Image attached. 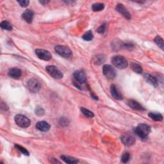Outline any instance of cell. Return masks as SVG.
I'll return each mask as SVG.
<instances>
[{
	"label": "cell",
	"mask_w": 164,
	"mask_h": 164,
	"mask_svg": "<svg viewBox=\"0 0 164 164\" xmlns=\"http://www.w3.org/2000/svg\"><path fill=\"white\" fill-rule=\"evenodd\" d=\"M135 134L142 140H145L148 139V137L151 132V127L146 124H139L135 129Z\"/></svg>",
	"instance_id": "1"
},
{
	"label": "cell",
	"mask_w": 164,
	"mask_h": 164,
	"mask_svg": "<svg viewBox=\"0 0 164 164\" xmlns=\"http://www.w3.org/2000/svg\"><path fill=\"white\" fill-rule=\"evenodd\" d=\"M112 63L114 66L119 69H123L128 66V62L124 57L120 55L115 56L112 58Z\"/></svg>",
	"instance_id": "2"
},
{
	"label": "cell",
	"mask_w": 164,
	"mask_h": 164,
	"mask_svg": "<svg viewBox=\"0 0 164 164\" xmlns=\"http://www.w3.org/2000/svg\"><path fill=\"white\" fill-rule=\"evenodd\" d=\"M55 50L59 55L64 58H70L72 53L68 47L61 45H57L55 47Z\"/></svg>",
	"instance_id": "3"
},
{
	"label": "cell",
	"mask_w": 164,
	"mask_h": 164,
	"mask_svg": "<svg viewBox=\"0 0 164 164\" xmlns=\"http://www.w3.org/2000/svg\"><path fill=\"white\" fill-rule=\"evenodd\" d=\"M15 122L16 124L18 126L23 128H27L30 125V119L26 117V116L23 115L18 114L15 116Z\"/></svg>",
	"instance_id": "4"
},
{
	"label": "cell",
	"mask_w": 164,
	"mask_h": 164,
	"mask_svg": "<svg viewBox=\"0 0 164 164\" xmlns=\"http://www.w3.org/2000/svg\"><path fill=\"white\" fill-rule=\"evenodd\" d=\"M41 85L39 81L35 78L30 79L27 83V88L32 93H36L39 91Z\"/></svg>",
	"instance_id": "5"
},
{
	"label": "cell",
	"mask_w": 164,
	"mask_h": 164,
	"mask_svg": "<svg viewBox=\"0 0 164 164\" xmlns=\"http://www.w3.org/2000/svg\"><path fill=\"white\" fill-rule=\"evenodd\" d=\"M48 74L55 79H61L63 78V73L55 66H48L46 67Z\"/></svg>",
	"instance_id": "6"
},
{
	"label": "cell",
	"mask_w": 164,
	"mask_h": 164,
	"mask_svg": "<svg viewBox=\"0 0 164 164\" xmlns=\"http://www.w3.org/2000/svg\"><path fill=\"white\" fill-rule=\"evenodd\" d=\"M103 73L106 78L113 80L116 76V71L115 69L110 65H105L103 67Z\"/></svg>",
	"instance_id": "7"
},
{
	"label": "cell",
	"mask_w": 164,
	"mask_h": 164,
	"mask_svg": "<svg viewBox=\"0 0 164 164\" xmlns=\"http://www.w3.org/2000/svg\"><path fill=\"white\" fill-rule=\"evenodd\" d=\"M73 77H74L76 83L80 84H83L87 81V77H86L85 73L81 70H78L75 71L73 74Z\"/></svg>",
	"instance_id": "8"
},
{
	"label": "cell",
	"mask_w": 164,
	"mask_h": 164,
	"mask_svg": "<svg viewBox=\"0 0 164 164\" xmlns=\"http://www.w3.org/2000/svg\"><path fill=\"white\" fill-rule=\"evenodd\" d=\"M35 53L38 58L42 60H46V61L49 60L52 58L51 54L48 51L43 49H37L35 50Z\"/></svg>",
	"instance_id": "9"
},
{
	"label": "cell",
	"mask_w": 164,
	"mask_h": 164,
	"mask_svg": "<svg viewBox=\"0 0 164 164\" xmlns=\"http://www.w3.org/2000/svg\"><path fill=\"white\" fill-rule=\"evenodd\" d=\"M115 9L117 12H119L123 16H124L126 19H131L130 13L128 12V10L126 9V7H125L123 5V4H120V3L117 4V6H116Z\"/></svg>",
	"instance_id": "10"
},
{
	"label": "cell",
	"mask_w": 164,
	"mask_h": 164,
	"mask_svg": "<svg viewBox=\"0 0 164 164\" xmlns=\"http://www.w3.org/2000/svg\"><path fill=\"white\" fill-rule=\"evenodd\" d=\"M121 141L126 146H131L135 144V139L131 135H124L121 137Z\"/></svg>",
	"instance_id": "11"
},
{
	"label": "cell",
	"mask_w": 164,
	"mask_h": 164,
	"mask_svg": "<svg viewBox=\"0 0 164 164\" xmlns=\"http://www.w3.org/2000/svg\"><path fill=\"white\" fill-rule=\"evenodd\" d=\"M8 75L12 78L19 79L20 78L21 75H22V72L18 68H12L8 71Z\"/></svg>",
	"instance_id": "12"
},
{
	"label": "cell",
	"mask_w": 164,
	"mask_h": 164,
	"mask_svg": "<svg viewBox=\"0 0 164 164\" xmlns=\"http://www.w3.org/2000/svg\"><path fill=\"white\" fill-rule=\"evenodd\" d=\"M36 128L41 131L46 132L49 130L50 125L46 121H39L36 124Z\"/></svg>",
	"instance_id": "13"
},
{
	"label": "cell",
	"mask_w": 164,
	"mask_h": 164,
	"mask_svg": "<svg viewBox=\"0 0 164 164\" xmlns=\"http://www.w3.org/2000/svg\"><path fill=\"white\" fill-rule=\"evenodd\" d=\"M22 18L28 23H32L33 18V12L30 10H26L22 14Z\"/></svg>",
	"instance_id": "14"
},
{
	"label": "cell",
	"mask_w": 164,
	"mask_h": 164,
	"mask_svg": "<svg viewBox=\"0 0 164 164\" xmlns=\"http://www.w3.org/2000/svg\"><path fill=\"white\" fill-rule=\"evenodd\" d=\"M144 78H145V80H146V81L149 83V84H151V85H153L154 87H158V81L154 77H153V76H151V75L149 74H144Z\"/></svg>",
	"instance_id": "15"
},
{
	"label": "cell",
	"mask_w": 164,
	"mask_h": 164,
	"mask_svg": "<svg viewBox=\"0 0 164 164\" xmlns=\"http://www.w3.org/2000/svg\"><path fill=\"white\" fill-rule=\"evenodd\" d=\"M128 105L129 107H131V109L136 110H144V109L140 103L137 102L135 100H130L128 101Z\"/></svg>",
	"instance_id": "16"
},
{
	"label": "cell",
	"mask_w": 164,
	"mask_h": 164,
	"mask_svg": "<svg viewBox=\"0 0 164 164\" xmlns=\"http://www.w3.org/2000/svg\"><path fill=\"white\" fill-rule=\"evenodd\" d=\"M110 92H111V95L112 96V97H113L114 99H115V100H120L123 99L122 95L118 92V90H117V88H116L115 85H112L111 86Z\"/></svg>",
	"instance_id": "17"
},
{
	"label": "cell",
	"mask_w": 164,
	"mask_h": 164,
	"mask_svg": "<svg viewBox=\"0 0 164 164\" xmlns=\"http://www.w3.org/2000/svg\"><path fill=\"white\" fill-rule=\"evenodd\" d=\"M60 158H61V159L63 161H64L66 163H70V164H73V163H78V160L75 158H73V157H69V156H66V155H62V156L60 157Z\"/></svg>",
	"instance_id": "18"
},
{
	"label": "cell",
	"mask_w": 164,
	"mask_h": 164,
	"mask_svg": "<svg viewBox=\"0 0 164 164\" xmlns=\"http://www.w3.org/2000/svg\"><path fill=\"white\" fill-rule=\"evenodd\" d=\"M149 117H150L155 121H161L163 120V116L162 114L159 113H154V112H150L148 114Z\"/></svg>",
	"instance_id": "19"
},
{
	"label": "cell",
	"mask_w": 164,
	"mask_h": 164,
	"mask_svg": "<svg viewBox=\"0 0 164 164\" xmlns=\"http://www.w3.org/2000/svg\"><path fill=\"white\" fill-rule=\"evenodd\" d=\"M105 8V5L101 3H94L92 6V9L94 12H99L101 11Z\"/></svg>",
	"instance_id": "20"
},
{
	"label": "cell",
	"mask_w": 164,
	"mask_h": 164,
	"mask_svg": "<svg viewBox=\"0 0 164 164\" xmlns=\"http://www.w3.org/2000/svg\"><path fill=\"white\" fill-rule=\"evenodd\" d=\"M131 69L135 72L137 74H141L142 72V67L140 66L139 64H136V63H131Z\"/></svg>",
	"instance_id": "21"
},
{
	"label": "cell",
	"mask_w": 164,
	"mask_h": 164,
	"mask_svg": "<svg viewBox=\"0 0 164 164\" xmlns=\"http://www.w3.org/2000/svg\"><path fill=\"white\" fill-rule=\"evenodd\" d=\"M0 26H1V28H3V30H8V31H10V30H12V24L7 21H2V22L1 23V24H0Z\"/></svg>",
	"instance_id": "22"
},
{
	"label": "cell",
	"mask_w": 164,
	"mask_h": 164,
	"mask_svg": "<svg viewBox=\"0 0 164 164\" xmlns=\"http://www.w3.org/2000/svg\"><path fill=\"white\" fill-rule=\"evenodd\" d=\"M80 110H81V112H82V114H83L84 115H85L87 117L92 118L94 116V114H93V112H92L91 111H90L89 110L85 109V108L81 107Z\"/></svg>",
	"instance_id": "23"
},
{
	"label": "cell",
	"mask_w": 164,
	"mask_h": 164,
	"mask_svg": "<svg viewBox=\"0 0 164 164\" xmlns=\"http://www.w3.org/2000/svg\"><path fill=\"white\" fill-rule=\"evenodd\" d=\"M93 37H94V35H93V33H92L91 30H89L88 32H86L84 35L82 36L83 39L85 41H90L92 40Z\"/></svg>",
	"instance_id": "24"
},
{
	"label": "cell",
	"mask_w": 164,
	"mask_h": 164,
	"mask_svg": "<svg viewBox=\"0 0 164 164\" xmlns=\"http://www.w3.org/2000/svg\"><path fill=\"white\" fill-rule=\"evenodd\" d=\"M105 60V57H103V55H98L94 57V62L97 65H100L102 63L104 62Z\"/></svg>",
	"instance_id": "25"
},
{
	"label": "cell",
	"mask_w": 164,
	"mask_h": 164,
	"mask_svg": "<svg viewBox=\"0 0 164 164\" xmlns=\"http://www.w3.org/2000/svg\"><path fill=\"white\" fill-rule=\"evenodd\" d=\"M154 42L158 46V47H160L162 50H163V40L162 37L160 36H157L154 38Z\"/></svg>",
	"instance_id": "26"
},
{
	"label": "cell",
	"mask_w": 164,
	"mask_h": 164,
	"mask_svg": "<svg viewBox=\"0 0 164 164\" xmlns=\"http://www.w3.org/2000/svg\"><path fill=\"white\" fill-rule=\"evenodd\" d=\"M15 147L19 151H21V153H22L23 154L27 155V156H28V155H29V152L28 151L27 149H25L24 148H23V146L18 145V144H16Z\"/></svg>",
	"instance_id": "27"
},
{
	"label": "cell",
	"mask_w": 164,
	"mask_h": 164,
	"mask_svg": "<svg viewBox=\"0 0 164 164\" xmlns=\"http://www.w3.org/2000/svg\"><path fill=\"white\" fill-rule=\"evenodd\" d=\"M129 158H130V154H129V153L126 152L123 154L121 157V161L123 163H127L129 160Z\"/></svg>",
	"instance_id": "28"
},
{
	"label": "cell",
	"mask_w": 164,
	"mask_h": 164,
	"mask_svg": "<svg viewBox=\"0 0 164 164\" xmlns=\"http://www.w3.org/2000/svg\"><path fill=\"white\" fill-rule=\"evenodd\" d=\"M35 114L37 115L38 116H42L44 115V113H45V111L44 110L42 109V107H40V106H37L36 108V109L35 110Z\"/></svg>",
	"instance_id": "29"
},
{
	"label": "cell",
	"mask_w": 164,
	"mask_h": 164,
	"mask_svg": "<svg viewBox=\"0 0 164 164\" xmlns=\"http://www.w3.org/2000/svg\"><path fill=\"white\" fill-rule=\"evenodd\" d=\"M69 123V120L67 118L62 117V118H60V119L59 120V124L62 126H67Z\"/></svg>",
	"instance_id": "30"
},
{
	"label": "cell",
	"mask_w": 164,
	"mask_h": 164,
	"mask_svg": "<svg viewBox=\"0 0 164 164\" xmlns=\"http://www.w3.org/2000/svg\"><path fill=\"white\" fill-rule=\"evenodd\" d=\"M18 3L22 7H27L30 3V1L28 0H22V1H18Z\"/></svg>",
	"instance_id": "31"
},
{
	"label": "cell",
	"mask_w": 164,
	"mask_h": 164,
	"mask_svg": "<svg viewBox=\"0 0 164 164\" xmlns=\"http://www.w3.org/2000/svg\"><path fill=\"white\" fill-rule=\"evenodd\" d=\"M105 29H106V23H103L102 25H101V27L98 28L97 32L99 33H103L105 31Z\"/></svg>",
	"instance_id": "32"
},
{
	"label": "cell",
	"mask_w": 164,
	"mask_h": 164,
	"mask_svg": "<svg viewBox=\"0 0 164 164\" xmlns=\"http://www.w3.org/2000/svg\"><path fill=\"white\" fill-rule=\"evenodd\" d=\"M49 2V1H39V3L42 4V5H46V4L48 3Z\"/></svg>",
	"instance_id": "33"
}]
</instances>
